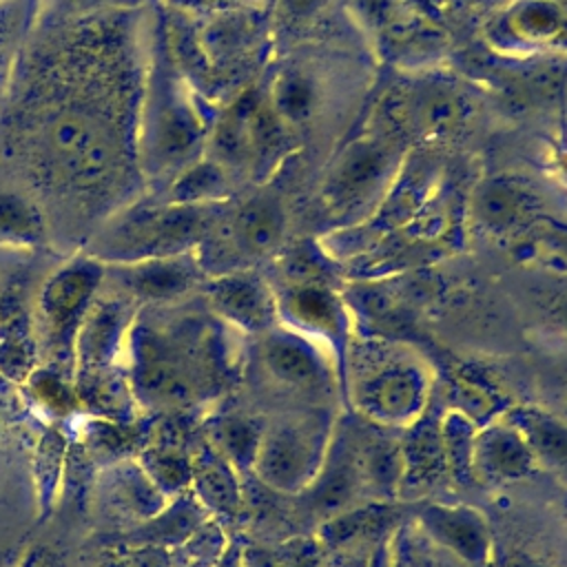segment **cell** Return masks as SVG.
<instances>
[{
    "label": "cell",
    "instance_id": "6da1fadb",
    "mask_svg": "<svg viewBox=\"0 0 567 567\" xmlns=\"http://www.w3.org/2000/svg\"><path fill=\"white\" fill-rule=\"evenodd\" d=\"M120 365L137 405L155 414H186L217 388L208 341L135 319Z\"/></svg>",
    "mask_w": 567,
    "mask_h": 567
},
{
    "label": "cell",
    "instance_id": "7a4b0ae2",
    "mask_svg": "<svg viewBox=\"0 0 567 567\" xmlns=\"http://www.w3.org/2000/svg\"><path fill=\"white\" fill-rule=\"evenodd\" d=\"M213 228V213L204 204H171L142 208L109 226L91 248V257L111 264H133L190 252Z\"/></svg>",
    "mask_w": 567,
    "mask_h": 567
},
{
    "label": "cell",
    "instance_id": "3957f363",
    "mask_svg": "<svg viewBox=\"0 0 567 567\" xmlns=\"http://www.w3.org/2000/svg\"><path fill=\"white\" fill-rule=\"evenodd\" d=\"M104 277L106 266L102 261L91 255L78 257L58 268L40 290V357L44 359V370L71 383L75 339Z\"/></svg>",
    "mask_w": 567,
    "mask_h": 567
},
{
    "label": "cell",
    "instance_id": "277c9868",
    "mask_svg": "<svg viewBox=\"0 0 567 567\" xmlns=\"http://www.w3.org/2000/svg\"><path fill=\"white\" fill-rule=\"evenodd\" d=\"M330 425L319 414L284 419L264 427L252 472L277 492H299L321 472L328 456Z\"/></svg>",
    "mask_w": 567,
    "mask_h": 567
},
{
    "label": "cell",
    "instance_id": "5b68a950",
    "mask_svg": "<svg viewBox=\"0 0 567 567\" xmlns=\"http://www.w3.org/2000/svg\"><path fill=\"white\" fill-rule=\"evenodd\" d=\"M430 372L410 357H381L359 374L352 396L377 425H412L430 399Z\"/></svg>",
    "mask_w": 567,
    "mask_h": 567
},
{
    "label": "cell",
    "instance_id": "8992f818",
    "mask_svg": "<svg viewBox=\"0 0 567 567\" xmlns=\"http://www.w3.org/2000/svg\"><path fill=\"white\" fill-rule=\"evenodd\" d=\"M131 323L133 310L126 297L93 299L75 339L73 390L122 370L120 359Z\"/></svg>",
    "mask_w": 567,
    "mask_h": 567
},
{
    "label": "cell",
    "instance_id": "52a82bcc",
    "mask_svg": "<svg viewBox=\"0 0 567 567\" xmlns=\"http://www.w3.org/2000/svg\"><path fill=\"white\" fill-rule=\"evenodd\" d=\"M93 496L106 518L133 527L157 516L171 501L148 478L135 456L104 465L95 478Z\"/></svg>",
    "mask_w": 567,
    "mask_h": 567
},
{
    "label": "cell",
    "instance_id": "ba28073f",
    "mask_svg": "<svg viewBox=\"0 0 567 567\" xmlns=\"http://www.w3.org/2000/svg\"><path fill=\"white\" fill-rule=\"evenodd\" d=\"M47 148L60 173L73 179L100 177L111 157V142L104 128L80 111H64L47 128Z\"/></svg>",
    "mask_w": 567,
    "mask_h": 567
},
{
    "label": "cell",
    "instance_id": "9c48e42d",
    "mask_svg": "<svg viewBox=\"0 0 567 567\" xmlns=\"http://www.w3.org/2000/svg\"><path fill=\"white\" fill-rule=\"evenodd\" d=\"M106 266V264H104ZM106 277L137 301H173L199 284L202 266L193 252L106 266Z\"/></svg>",
    "mask_w": 567,
    "mask_h": 567
},
{
    "label": "cell",
    "instance_id": "30bf717a",
    "mask_svg": "<svg viewBox=\"0 0 567 567\" xmlns=\"http://www.w3.org/2000/svg\"><path fill=\"white\" fill-rule=\"evenodd\" d=\"M210 308L246 332H266L277 315L270 288L250 270L221 272L206 284Z\"/></svg>",
    "mask_w": 567,
    "mask_h": 567
},
{
    "label": "cell",
    "instance_id": "8fae6325",
    "mask_svg": "<svg viewBox=\"0 0 567 567\" xmlns=\"http://www.w3.org/2000/svg\"><path fill=\"white\" fill-rule=\"evenodd\" d=\"M536 458L523 434L507 421H494L476 430L472 443V478L487 485L514 483L536 470Z\"/></svg>",
    "mask_w": 567,
    "mask_h": 567
},
{
    "label": "cell",
    "instance_id": "7c38bea8",
    "mask_svg": "<svg viewBox=\"0 0 567 567\" xmlns=\"http://www.w3.org/2000/svg\"><path fill=\"white\" fill-rule=\"evenodd\" d=\"M423 532L443 549L467 565H483L489 556L492 536L485 516L467 505L425 503L416 512Z\"/></svg>",
    "mask_w": 567,
    "mask_h": 567
},
{
    "label": "cell",
    "instance_id": "4fadbf2b",
    "mask_svg": "<svg viewBox=\"0 0 567 567\" xmlns=\"http://www.w3.org/2000/svg\"><path fill=\"white\" fill-rule=\"evenodd\" d=\"M266 370L284 385L317 388L328 377L323 354L299 332L272 330L261 343Z\"/></svg>",
    "mask_w": 567,
    "mask_h": 567
},
{
    "label": "cell",
    "instance_id": "5bb4252c",
    "mask_svg": "<svg viewBox=\"0 0 567 567\" xmlns=\"http://www.w3.org/2000/svg\"><path fill=\"white\" fill-rule=\"evenodd\" d=\"M190 492L213 516H235L241 503L239 472L235 465L208 441L193 447L190 454Z\"/></svg>",
    "mask_w": 567,
    "mask_h": 567
},
{
    "label": "cell",
    "instance_id": "9a60e30c",
    "mask_svg": "<svg viewBox=\"0 0 567 567\" xmlns=\"http://www.w3.org/2000/svg\"><path fill=\"white\" fill-rule=\"evenodd\" d=\"M503 419L523 434L536 465L567 483V419L536 405L512 408Z\"/></svg>",
    "mask_w": 567,
    "mask_h": 567
},
{
    "label": "cell",
    "instance_id": "2e32d148",
    "mask_svg": "<svg viewBox=\"0 0 567 567\" xmlns=\"http://www.w3.org/2000/svg\"><path fill=\"white\" fill-rule=\"evenodd\" d=\"M286 217L281 202L272 195H255L233 217L228 239L241 257H266L284 237Z\"/></svg>",
    "mask_w": 567,
    "mask_h": 567
},
{
    "label": "cell",
    "instance_id": "e0dca14e",
    "mask_svg": "<svg viewBox=\"0 0 567 567\" xmlns=\"http://www.w3.org/2000/svg\"><path fill=\"white\" fill-rule=\"evenodd\" d=\"M399 461H401L399 487L434 485L445 474H450L441 423L430 419H416L410 425L403 443L399 445Z\"/></svg>",
    "mask_w": 567,
    "mask_h": 567
},
{
    "label": "cell",
    "instance_id": "ac0fdd59",
    "mask_svg": "<svg viewBox=\"0 0 567 567\" xmlns=\"http://www.w3.org/2000/svg\"><path fill=\"white\" fill-rule=\"evenodd\" d=\"M208 518L210 514L206 512V507L188 489L173 496L157 516L128 529V534L124 536V543L151 545V547H162L166 551H173L186 538H190Z\"/></svg>",
    "mask_w": 567,
    "mask_h": 567
},
{
    "label": "cell",
    "instance_id": "d6986e66",
    "mask_svg": "<svg viewBox=\"0 0 567 567\" xmlns=\"http://www.w3.org/2000/svg\"><path fill=\"white\" fill-rule=\"evenodd\" d=\"M503 33L523 47H567V9L556 0H518L503 13Z\"/></svg>",
    "mask_w": 567,
    "mask_h": 567
},
{
    "label": "cell",
    "instance_id": "ffe728a7",
    "mask_svg": "<svg viewBox=\"0 0 567 567\" xmlns=\"http://www.w3.org/2000/svg\"><path fill=\"white\" fill-rule=\"evenodd\" d=\"M279 306L288 321L303 332L337 337L343 330V308L334 292L319 281L292 284Z\"/></svg>",
    "mask_w": 567,
    "mask_h": 567
},
{
    "label": "cell",
    "instance_id": "44dd1931",
    "mask_svg": "<svg viewBox=\"0 0 567 567\" xmlns=\"http://www.w3.org/2000/svg\"><path fill=\"white\" fill-rule=\"evenodd\" d=\"M38 363L40 348L27 317L18 308L0 303V374L24 383L38 370Z\"/></svg>",
    "mask_w": 567,
    "mask_h": 567
},
{
    "label": "cell",
    "instance_id": "7402d4cb",
    "mask_svg": "<svg viewBox=\"0 0 567 567\" xmlns=\"http://www.w3.org/2000/svg\"><path fill=\"white\" fill-rule=\"evenodd\" d=\"M385 151L372 142L354 144L339 162L332 179L328 182V193L334 202L346 204L363 197L381 177L385 168Z\"/></svg>",
    "mask_w": 567,
    "mask_h": 567
},
{
    "label": "cell",
    "instance_id": "603a6c76",
    "mask_svg": "<svg viewBox=\"0 0 567 567\" xmlns=\"http://www.w3.org/2000/svg\"><path fill=\"white\" fill-rule=\"evenodd\" d=\"M206 441L213 443L237 472L252 470V461L264 434V427L241 414H226L208 423Z\"/></svg>",
    "mask_w": 567,
    "mask_h": 567
},
{
    "label": "cell",
    "instance_id": "cb8c5ba5",
    "mask_svg": "<svg viewBox=\"0 0 567 567\" xmlns=\"http://www.w3.org/2000/svg\"><path fill=\"white\" fill-rule=\"evenodd\" d=\"M532 197L514 182H487L474 199L478 219L492 230H507L529 213Z\"/></svg>",
    "mask_w": 567,
    "mask_h": 567
},
{
    "label": "cell",
    "instance_id": "d4e9b609",
    "mask_svg": "<svg viewBox=\"0 0 567 567\" xmlns=\"http://www.w3.org/2000/svg\"><path fill=\"white\" fill-rule=\"evenodd\" d=\"M66 454H69V441L60 430H49L40 439V445L35 452V487H38L40 509L44 516L58 501L60 483L64 478V467H66Z\"/></svg>",
    "mask_w": 567,
    "mask_h": 567
},
{
    "label": "cell",
    "instance_id": "484cf974",
    "mask_svg": "<svg viewBox=\"0 0 567 567\" xmlns=\"http://www.w3.org/2000/svg\"><path fill=\"white\" fill-rule=\"evenodd\" d=\"M315 97L317 93L310 78L303 75L301 71L288 69V71H281L272 82L268 104L272 106V111L281 122L297 124L310 117L315 109Z\"/></svg>",
    "mask_w": 567,
    "mask_h": 567
},
{
    "label": "cell",
    "instance_id": "4316f807",
    "mask_svg": "<svg viewBox=\"0 0 567 567\" xmlns=\"http://www.w3.org/2000/svg\"><path fill=\"white\" fill-rule=\"evenodd\" d=\"M44 228L38 210L13 193H0V246H35Z\"/></svg>",
    "mask_w": 567,
    "mask_h": 567
},
{
    "label": "cell",
    "instance_id": "83f0119b",
    "mask_svg": "<svg viewBox=\"0 0 567 567\" xmlns=\"http://www.w3.org/2000/svg\"><path fill=\"white\" fill-rule=\"evenodd\" d=\"M441 434H443L450 474L456 481L472 478L470 458H472V443H474V434H476L474 421L470 416H465L463 412L454 410L441 421Z\"/></svg>",
    "mask_w": 567,
    "mask_h": 567
},
{
    "label": "cell",
    "instance_id": "f1b7e54d",
    "mask_svg": "<svg viewBox=\"0 0 567 567\" xmlns=\"http://www.w3.org/2000/svg\"><path fill=\"white\" fill-rule=\"evenodd\" d=\"M219 527L208 518L190 538H186L171 554V567H215L226 549Z\"/></svg>",
    "mask_w": 567,
    "mask_h": 567
},
{
    "label": "cell",
    "instance_id": "f546056e",
    "mask_svg": "<svg viewBox=\"0 0 567 567\" xmlns=\"http://www.w3.org/2000/svg\"><path fill=\"white\" fill-rule=\"evenodd\" d=\"M226 190L224 173L217 164L204 162L186 171L173 188L175 204H202L215 199Z\"/></svg>",
    "mask_w": 567,
    "mask_h": 567
},
{
    "label": "cell",
    "instance_id": "4dcf8cb0",
    "mask_svg": "<svg viewBox=\"0 0 567 567\" xmlns=\"http://www.w3.org/2000/svg\"><path fill=\"white\" fill-rule=\"evenodd\" d=\"M239 560L241 567H319V551L310 540H295L281 549L250 547Z\"/></svg>",
    "mask_w": 567,
    "mask_h": 567
},
{
    "label": "cell",
    "instance_id": "1f68e13d",
    "mask_svg": "<svg viewBox=\"0 0 567 567\" xmlns=\"http://www.w3.org/2000/svg\"><path fill=\"white\" fill-rule=\"evenodd\" d=\"M111 567H171V554L151 545H126Z\"/></svg>",
    "mask_w": 567,
    "mask_h": 567
},
{
    "label": "cell",
    "instance_id": "d6a6232c",
    "mask_svg": "<svg viewBox=\"0 0 567 567\" xmlns=\"http://www.w3.org/2000/svg\"><path fill=\"white\" fill-rule=\"evenodd\" d=\"M16 567H60V563L47 545H33Z\"/></svg>",
    "mask_w": 567,
    "mask_h": 567
},
{
    "label": "cell",
    "instance_id": "836d02e7",
    "mask_svg": "<svg viewBox=\"0 0 567 567\" xmlns=\"http://www.w3.org/2000/svg\"><path fill=\"white\" fill-rule=\"evenodd\" d=\"M321 4H323V0H279V7L288 18H308Z\"/></svg>",
    "mask_w": 567,
    "mask_h": 567
},
{
    "label": "cell",
    "instance_id": "e575fe53",
    "mask_svg": "<svg viewBox=\"0 0 567 567\" xmlns=\"http://www.w3.org/2000/svg\"><path fill=\"white\" fill-rule=\"evenodd\" d=\"M503 567H547V565L529 554H516V556H509Z\"/></svg>",
    "mask_w": 567,
    "mask_h": 567
},
{
    "label": "cell",
    "instance_id": "d590c367",
    "mask_svg": "<svg viewBox=\"0 0 567 567\" xmlns=\"http://www.w3.org/2000/svg\"><path fill=\"white\" fill-rule=\"evenodd\" d=\"M385 549H388V547H377L365 567H390V560H388V551H385Z\"/></svg>",
    "mask_w": 567,
    "mask_h": 567
},
{
    "label": "cell",
    "instance_id": "8d00e7d4",
    "mask_svg": "<svg viewBox=\"0 0 567 567\" xmlns=\"http://www.w3.org/2000/svg\"><path fill=\"white\" fill-rule=\"evenodd\" d=\"M215 567H241L239 554L237 551H224V556L219 558V563Z\"/></svg>",
    "mask_w": 567,
    "mask_h": 567
},
{
    "label": "cell",
    "instance_id": "74e56055",
    "mask_svg": "<svg viewBox=\"0 0 567 567\" xmlns=\"http://www.w3.org/2000/svg\"><path fill=\"white\" fill-rule=\"evenodd\" d=\"M563 405H565V408H563L560 416H563V419H567V392H565V396H563Z\"/></svg>",
    "mask_w": 567,
    "mask_h": 567
},
{
    "label": "cell",
    "instance_id": "f35d334b",
    "mask_svg": "<svg viewBox=\"0 0 567 567\" xmlns=\"http://www.w3.org/2000/svg\"><path fill=\"white\" fill-rule=\"evenodd\" d=\"M199 2H208V4H226V2H233V0H199Z\"/></svg>",
    "mask_w": 567,
    "mask_h": 567
},
{
    "label": "cell",
    "instance_id": "ab89813d",
    "mask_svg": "<svg viewBox=\"0 0 567 567\" xmlns=\"http://www.w3.org/2000/svg\"><path fill=\"white\" fill-rule=\"evenodd\" d=\"M560 317H563V321H565V323H567V303H565V306H563V310H560Z\"/></svg>",
    "mask_w": 567,
    "mask_h": 567
},
{
    "label": "cell",
    "instance_id": "60d3db41",
    "mask_svg": "<svg viewBox=\"0 0 567 567\" xmlns=\"http://www.w3.org/2000/svg\"><path fill=\"white\" fill-rule=\"evenodd\" d=\"M458 2H465V4H474V2H481V0H458Z\"/></svg>",
    "mask_w": 567,
    "mask_h": 567
}]
</instances>
